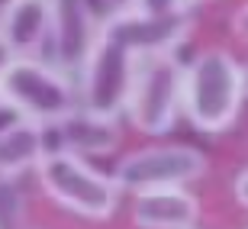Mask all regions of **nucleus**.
<instances>
[{"instance_id":"dca6fc26","label":"nucleus","mask_w":248,"mask_h":229,"mask_svg":"<svg viewBox=\"0 0 248 229\" xmlns=\"http://www.w3.org/2000/svg\"><path fill=\"white\" fill-rule=\"evenodd\" d=\"M232 26H235V33H239L242 39H248V3L235 13V23H232Z\"/></svg>"},{"instance_id":"9d476101","label":"nucleus","mask_w":248,"mask_h":229,"mask_svg":"<svg viewBox=\"0 0 248 229\" xmlns=\"http://www.w3.org/2000/svg\"><path fill=\"white\" fill-rule=\"evenodd\" d=\"M48 0H7L0 10V49L7 55H32L48 39Z\"/></svg>"},{"instance_id":"6e6552de","label":"nucleus","mask_w":248,"mask_h":229,"mask_svg":"<svg viewBox=\"0 0 248 229\" xmlns=\"http://www.w3.org/2000/svg\"><path fill=\"white\" fill-rule=\"evenodd\" d=\"M103 29L120 36L139 58H148V55H174V49L187 39L190 19H187V13H177V16H142V13L123 10V13H110Z\"/></svg>"},{"instance_id":"6ab92c4d","label":"nucleus","mask_w":248,"mask_h":229,"mask_svg":"<svg viewBox=\"0 0 248 229\" xmlns=\"http://www.w3.org/2000/svg\"><path fill=\"white\" fill-rule=\"evenodd\" d=\"M0 107H3V103H0Z\"/></svg>"},{"instance_id":"f03ea898","label":"nucleus","mask_w":248,"mask_h":229,"mask_svg":"<svg viewBox=\"0 0 248 229\" xmlns=\"http://www.w3.org/2000/svg\"><path fill=\"white\" fill-rule=\"evenodd\" d=\"M0 103L23 119L55 126L64 113L78 107V97L58 68L32 55H10L0 65Z\"/></svg>"},{"instance_id":"f257e3e1","label":"nucleus","mask_w":248,"mask_h":229,"mask_svg":"<svg viewBox=\"0 0 248 229\" xmlns=\"http://www.w3.org/2000/svg\"><path fill=\"white\" fill-rule=\"evenodd\" d=\"M242 97H245L242 68L229 52H222V49L200 52L184 68L181 110L203 132L229 129L239 116Z\"/></svg>"},{"instance_id":"a211bd4d","label":"nucleus","mask_w":248,"mask_h":229,"mask_svg":"<svg viewBox=\"0 0 248 229\" xmlns=\"http://www.w3.org/2000/svg\"><path fill=\"white\" fill-rule=\"evenodd\" d=\"M242 81H245V94H248V68L242 71Z\"/></svg>"},{"instance_id":"20e7f679","label":"nucleus","mask_w":248,"mask_h":229,"mask_svg":"<svg viewBox=\"0 0 248 229\" xmlns=\"http://www.w3.org/2000/svg\"><path fill=\"white\" fill-rule=\"evenodd\" d=\"M181 87H184V68L174 55L139 58L126 100L132 126L142 129L145 136H165L181 113Z\"/></svg>"},{"instance_id":"39448f33","label":"nucleus","mask_w":248,"mask_h":229,"mask_svg":"<svg viewBox=\"0 0 248 229\" xmlns=\"http://www.w3.org/2000/svg\"><path fill=\"white\" fill-rule=\"evenodd\" d=\"M136 68H139V55L120 36H113L110 29L100 26L97 46L81 68V91H78L81 107L116 119V113L126 110Z\"/></svg>"},{"instance_id":"1a4fd4ad","label":"nucleus","mask_w":248,"mask_h":229,"mask_svg":"<svg viewBox=\"0 0 248 229\" xmlns=\"http://www.w3.org/2000/svg\"><path fill=\"white\" fill-rule=\"evenodd\" d=\"M58 139V148L62 152H71V155H107L116 148L120 142V126L113 116H103V113H93L87 107H74L68 110L55 126H52Z\"/></svg>"},{"instance_id":"0eeeda50","label":"nucleus","mask_w":248,"mask_h":229,"mask_svg":"<svg viewBox=\"0 0 248 229\" xmlns=\"http://www.w3.org/2000/svg\"><path fill=\"white\" fill-rule=\"evenodd\" d=\"M48 42L58 71H81L97 46L100 26L87 0H48Z\"/></svg>"},{"instance_id":"f8f14e48","label":"nucleus","mask_w":248,"mask_h":229,"mask_svg":"<svg viewBox=\"0 0 248 229\" xmlns=\"http://www.w3.org/2000/svg\"><path fill=\"white\" fill-rule=\"evenodd\" d=\"M48 155L46 126L36 119H13L0 126V174L19 178L29 168H39V162Z\"/></svg>"},{"instance_id":"7ed1b4c3","label":"nucleus","mask_w":248,"mask_h":229,"mask_svg":"<svg viewBox=\"0 0 248 229\" xmlns=\"http://www.w3.org/2000/svg\"><path fill=\"white\" fill-rule=\"evenodd\" d=\"M39 181H42V191L52 200L68 207L78 216L107 220L116 210L120 187L113 184V178L91 168L81 155H71V152H62V148L48 152L39 162Z\"/></svg>"},{"instance_id":"f3484780","label":"nucleus","mask_w":248,"mask_h":229,"mask_svg":"<svg viewBox=\"0 0 248 229\" xmlns=\"http://www.w3.org/2000/svg\"><path fill=\"white\" fill-rule=\"evenodd\" d=\"M103 3H107L113 13H123V10H129V3H132V0H103Z\"/></svg>"},{"instance_id":"aec40b11","label":"nucleus","mask_w":248,"mask_h":229,"mask_svg":"<svg viewBox=\"0 0 248 229\" xmlns=\"http://www.w3.org/2000/svg\"><path fill=\"white\" fill-rule=\"evenodd\" d=\"M0 10H3V7H0Z\"/></svg>"},{"instance_id":"423d86ee","label":"nucleus","mask_w":248,"mask_h":229,"mask_svg":"<svg viewBox=\"0 0 248 229\" xmlns=\"http://www.w3.org/2000/svg\"><path fill=\"white\" fill-rule=\"evenodd\" d=\"M206 174V155L190 146H152L132 152L116 165L113 184L120 191L142 194L155 187H184Z\"/></svg>"},{"instance_id":"9b49d317","label":"nucleus","mask_w":248,"mask_h":229,"mask_svg":"<svg viewBox=\"0 0 248 229\" xmlns=\"http://www.w3.org/2000/svg\"><path fill=\"white\" fill-rule=\"evenodd\" d=\"M200 203L184 187H155L132 200V223L139 229H193Z\"/></svg>"},{"instance_id":"2eb2a0df","label":"nucleus","mask_w":248,"mask_h":229,"mask_svg":"<svg viewBox=\"0 0 248 229\" xmlns=\"http://www.w3.org/2000/svg\"><path fill=\"white\" fill-rule=\"evenodd\" d=\"M235 197H239V203L248 210V171H242L235 178Z\"/></svg>"},{"instance_id":"ddd939ff","label":"nucleus","mask_w":248,"mask_h":229,"mask_svg":"<svg viewBox=\"0 0 248 229\" xmlns=\"http://www.w3.org/2000/svg\"><path fill=\"white\" fill-rule=\"evenodd\" d=\"M0 229H26V197L16 178L0 174Z\"/></svg>"},{"instance_id":"4468645a","label":"nucleus","mask_w":248,"mask_h":229,"mask_svg":"<svg viewBox=\"0 0 248 229\" xmlns=\"http://www.w3.org/2000/svg\"><path fill=\"white\" fill-rule=\"evenodd\" d=\"M187 3L190 0H132L129 10L142 16H177V13H187Z\"/></svg>"}]
</instances>
